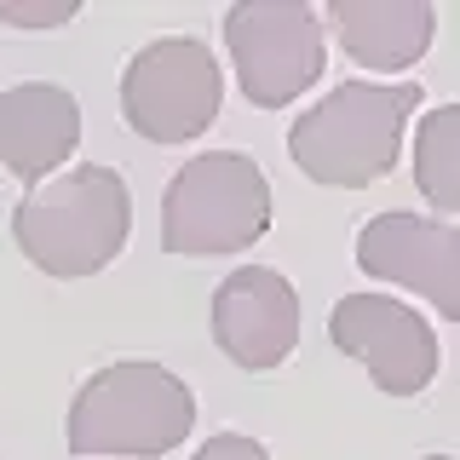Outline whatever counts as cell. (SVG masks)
<instances>
[{
  "mask_svg": "<svg viewBox=\"0 0 460 460\" xmlns=\"http://www.w3.org/2000/svg\"><path fill=\"white\" fill-rule=\"evenodd\" d=\"M127 230H133V196H127V179L104 162H81L35 184L12 213L23 259L58 282L104 270L127 248Z\"/></svg>",
  "mask_w": 460,
  "mask_h": 460,
  "instance_id": "obj_1",
  "label": "cell"
},
{
  "mask_svg": "<svg viewBox=\"0 0 460 460\" xmlns=\"http://www.w3.org/2000/svg\"><path fill=\"white\" fill-rule=\"evenodd\" d=\"M426 86L397 81V86H374V81H345L323 104H311L288 133V155L311 184L328 190H363V184L385 179L402 155V127L420 110Z\"/></svg>",
  "mask_w": 460,
  "mask_h": 460,
  "instance_id": "obj_2",
  "label": "cell"
},
{
  "mask_svg": "<svg viewBox=\"0 0 460 460\" xmlns=\"http://www.w3.org/2000/svg\"><path fill=\"white\" fill-rule=\"evenodd\" d=\"M196 426V392L162 363H110L69 402V455H172Z\"/></svg>",
  "mask_w": 460,
  "mask_h": 460,
  "instance_id": "obj_3",
  "label": "cell"
},
{
  "mask_svg": "<svg viewBox=\"0 0 460 460\" xmlns=\"http://www.w3.org/2000/svg\"><path fill=\"white\" fill-rule=\"evenodd\" d=\"M270 230V184L253 155L208 150L172 172L162 196V248L184 259L242 253Z\"/></svg>",
  "mask_w": 460,
  "mask_h": 460,
  "instance_id": "obj_4",
  "label": "cell"
},
{
  "mask_svg": "<svg viewBox=\"0 0 460 460\" xmlns=\"http://www.w3.org/2000/svg\"><path fill=\"white\" fill-rule=\"evenodd\" d=\"M225 47L236 64L242 98L259 110H282L323 81V12L305 0H242L225 12Z\"/></svg>",
  "mask_w": 460,
  "mask_h": 460,
  "instance_id": "obj_5",
  "label": "cell"
},
{
  "mask_svg": "<svg viewBox=\"0 0 460 460\" xmlns=\"http://www.w3.org/2000/svg\"><path fill=\"white\" fill-rule=\"evenodd\" d=\"M225 75L219 58L196 35H162L144 52H133L121 75V115L138 138L150 144H184L201 138L219 115Z\"/></svg>",
  "mask_w": 460,
  "mask_h": 460,
  "instance_id": "obj_6",
  "label": "cell"
},
{
  "mask_svg": "<svg viewBox=\"0 0 460 460\" xmlns=\"http://www.w3.org/2000/svg\"><path fill=\"white\" fill-rule=\"evenodd\" d=\"M328 340L351 363L368 368V380L385 397H420L438 374V334L414 305L385 294H345L328 311Z\"/></svg>",
  "mask_w": 460,
  "mask_h": 460,
  "instance_id": "obj_7",
  "label": "cell"
},
{
  "mask_svg": "<svg viewBox=\"0 0 460 460\" xmlns=\"http://www.w3.org/2000/svg\"><path fill=\"white\" fill-rule=\"evenodd\" d=\"M213 345L248 374H270L299 345V294L282 270L242 265L213 288Z\"/></svg>",
  "mask_w": 460,
  "mask_h": 460,
  "instance_id": "obj_8",
  "label": "cell"
},
{
  "mask_svg": "<svg viewBox=\"0 0 460 460\" xmlns=\"http://www.w3.org/2000/svg\"><path fill=\"white\" fill-rule=\"evenodd\" d=\"M357 265L363 277L397 282L431 299L449 323H460V230L420 213H374L357 230Z\"/></svg>",
  "mask_w": 460,
  "mask_h": 460,
  "instance_id": "obj_9",
  "label": "cell"
},
{
  "mask_svg": "<svg viewBox=\"0 0 460 460\" xmlns=\"http://www.w3.org/2000/svg\"><path fill=\"white\" fill-rule=\"evenodd\" d=\"M81 144V104L58 81H23L0 93V167L23 184H47Z\"/></svg>",
  "mask_w": 460,
  "mask_h": 460,
  "instance_id": "obj_10",
  "label": "cell"
},
{
  "mask_svg": "<svg viewBox=\"0 0 460 460\" xmlns=\"http://www.w3.org/2000/svg\"><path fill=\"white\" fill-rule=\"evenodd\" d=\"M345 58L363 69H409L431 52L438 35V12L431 0H334L323 12Z\"/></svg>",
  "mask_w": 460,
  "mask_h": 460,
  "instance_id": "obj_11",
  "label": "cell"
},
{
  "mask_svg": "<svg viewBox=\"0 0 460 460\" xmlns=\"http://www.w3.org/2000/svg\"><path fill=\"white\" fill-rule=\"evenodd\" d=\"M414 184L438 213H460V104H438L414 127Z\"/></svg>",
  "mask_w": 460,
  "mask_h": 460,
  "instance_id": "obj_12",
  "label": "cell"
},
{
  "mask_svg": "<svg viewBox=\"0 0 460 460\" xmlns=\"http://www.w3.org/2000/svg\"><path fill=\"white\" fill-rule=\"evenodd\" d=\"M75 0H0V23L6 29H58L75 23Z\"/></svg>",
  "mask_w": 460,
  "mask_h": 460,
  "instance_id": "obj_13",
  "label": "cell"
},
{
  "mask_svg": "<svg viewBox=\"0 0 460 460\" xmlns=\"http://www.w3.org/2000/svg\"><path fill=\"white\" fill-rule=\"evenodd\" d=\"M196 460H270V455H265V443L242 438V431H219V438H208L196 449Z\"/></svg>",
  "mask_w": 460,
  "mask_h": 460,
  "instance_id": "obj_14",
  "label": "cell"
},
{
  "mask_svg": "<svg viewBox=\"0 0 460 460\" xmlns=\"http://www.w3.org/2000/svg\"><path fill=\"white\" fill-rule=\"evenodd\" d=\"M420 460H455V455H420Z\"/></svg>",
  "mask_w": 460,
  "mask_h": 460,
  "instance_id": "obj_15",
  "label": "cell"
}]
</instances>
